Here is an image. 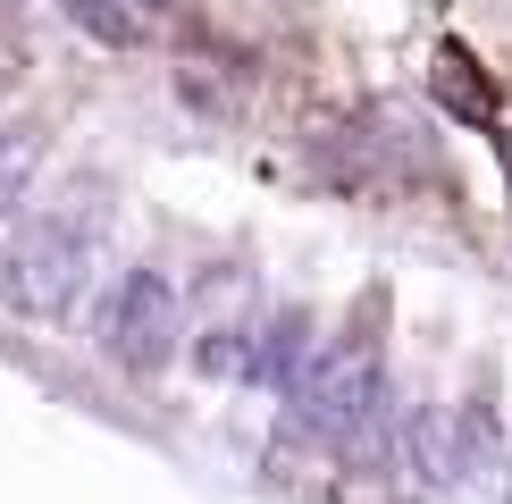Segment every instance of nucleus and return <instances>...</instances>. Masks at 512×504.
<instances>
[{
	"label": "nucleus",
	"mask_w": 512,
	"mask_h": 504,
	"mask_svg": "<svg viewBox=\"0 0 512 504\" xmlns=\"http://www.w3.org/2000/svg\"><path fill=\"white\" fill-rule=\"evenodd\" d=\"M59 9H68V26H84L93 42H110V51H126V42L143 34L135 17H126V0H59Z\"/></svg>",
	"instance_id": "obj_7"
},
{
	"label": "nucleus",
	"mask_w": 512,
	"mask_h": 504,
	"mask_svg": "<svg viewBox=\"0 0 512 504\" xmlns=\"http://www.w3.org/2000/svg\"><path fill=\"white\" fill-rule=\"evenodd\" d=\"M185 9H194V0H126V17H135V26H143V17H185Z\"/></svg>",
	"instance_id": "obj_8"
},
{
	"label": "nucleus",
	"mask_w": 512,
	"mask_h": 504,
	"mask_svg": "<svg viewBox=\"0 0 512 504\" xmlns=\"http://www.w3.org/2000/svg\"><path fill=\"white\" fill-rule=\"evenodd\" d=\"M34 177H42V135L34 126H0V219L34 194Z\"/></svg>",
	"instance_id": "obj_6"
},
{
	"label": "nucleus",
	"mask_w": 512,
	"mask_h": 504,
	"mask_svg": "<svg viewBox=\"0 0 512 504\" xmlns=\"http://www.w3.org/2000/svg\"><path fill=\"white\" fill-rule=\"evenodd\" d=\"M496 160H504V185H512V126H496Z\"/></svg>",
	"instance_id": "obj_9"
},
{
	"label": "nucleus",
	"mask_w": 512,
	"mask_h": 504,
	"mask_svg": "<svg viewBox=\"0 0 512 504\" xmlns=\"http://www.w3.org/2000/svg\"><path fill=\"white\" fill-rule=\"evenodd\" d=\"M93 345L110 353L126 378H160L185 345V294L168 286V269H126V278L93 303Z\"/></svg>",
	"instance_id": "obj_2"
},
{
	"label": "nucleus",
	"mask_w": 512,
	"mask_h": 504,
	"mask_svg": "<svg viewBox=\"0 0 512 504\" xmlns=\"http://www.w3.org/2000/svg\"><path fill=\"white\" fill-rule=\"evenodd\" d=\"M93 261H101V202H84V194L42 202L0 244V303L17 320H68Z\"/></svg>",
	"instance_id": "obj_1"
},
{
	"label": "nucleus",
	"mask_w": 512,
	"mask_h": 504,
	"mask_svg": "<svg viewBox=\"0 0 512 504\" xmlns=\"http://www.w3.org/2000/svg\"><path fill=\"white\" fill-rule=\"evenodd\" d=\"M429 84H437V101H445L462 126H496V76H487L462 42H445V51H437V76H429Z\"/></svg>",
	"instance_id": "obj_5"
},
{
	"label": "nucleus",
	"mask_w": 512,
	"mask_h": 504,
	"mask_svg": "<svg viewBox=\"0 0 512 504\" xmlns=\"http://www.w3.org/2000/svg\"><path fill=\"white\" fill-rule=\"evenodd\" d=\"M311 353H319V336H311L303 311H269V320L252 328V362H244V378H252V387H269V395H286L294 378H303Z\"/></svg>",
	"instance_id": "obj_3"
},
{
	"label": "nucleus",
	"mask_w": 512,
	"mask_h": 504,
	"mask_svg": "<svg viewBox=\"0 0 512 504\" xmlns=\"http://www.w3.org/2000/svg\"><path fill=\"white\" fill-rule=\"evenodd\" d=\"M454 471H462V496H496L504 488V429L487 404H462L454 412Z\"/></svg>",
	"instance_id": "obj_4"
}]
</instances>
